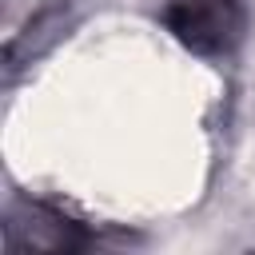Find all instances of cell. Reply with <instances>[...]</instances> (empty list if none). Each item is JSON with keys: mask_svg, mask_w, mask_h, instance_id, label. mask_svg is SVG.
<instances>
[{"mask_svg": "<svg viewBox=\"0 0 255 255\" xmlns=\"http://www.w3.org/2000/svg\"><path fill=\"white\" fill-rule=\"evenodd\" d=\"M167 32L195 56H231L247 32L243 0H171L163 8Z\"/></svg>", "mask_w": 255, "mask_h": 255, "instance_id": "1", "label": "cell"}, {"mask_svg": "<svg viewBox=\"0 0 255 255\" xmlns=\"http://www.w3.org/2000/svg\"><path fill=\"white\" fill-rule=\"evenodd\" d=\"M4 243L16 247H32V251H76L88 243L84 227L72 223L68 215L44 207V203H20L8 223H4Z\"/></svg>", "mask_w": 255, "mask_h": 255, "instance_id": "2", "label": "cell"}, {"mask_svg": "<svg viewBox=\"0 0 255 255\" xmlns=\"http://www.w3.org/2000/svg\"><path fill=\"white\" fill-rule=\"evenodd\" d=\"M60 8H64V0H0V44H4V56L16 60L24 40H32V32L48 28L60 16Z\"/></svg>", "mask_w": 255, "mask_h": 255, "instance_id": "3", "label": "cell"}]
</instances>
